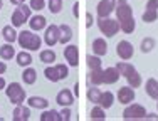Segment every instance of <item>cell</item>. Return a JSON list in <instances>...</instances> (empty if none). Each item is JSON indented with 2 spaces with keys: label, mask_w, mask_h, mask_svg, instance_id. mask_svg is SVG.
<instances>
[{
  "label": "cell",
  "mask_w": 158,
  "mask_h": 121,
  "mask_svg": "<svg viewBox=\"0 0 158 121\" xmlns=\"http://www.w3.org/2000/svg\"><path fill=\"white\" fill-rule=\"evenodd\" d=\"M114 12H116V17H118V22H119V29L125 34H133L135 29H136V22H135L131 7L126 2H119L116 5Z\"/></svg>",
  "instance_id": "1"
},
{
  "label": "cell",
  "mask_w": 158,
  "mask_h": 121,
  "mask_svg": "<svg viewBox=\"0 0 158 121\" xmlns=\"http://www.w3.org/2000/svg\"><path fill=\"white\" fill-rule=\"evenodd\" d=\"M17 42L24 51H39L42 45L40 35L34 34V30H22L17 35Z\"/></svg>",
  "instance_id": "2"
},
{
  "label": "cell",
  "mask_w": 158,
  "mask_h": 121,
  "mask_svg": "<svg viewBox=\"0 0 158 121\" xmlns=\"http://www.w3.org/2000/svg\"><path fill=\"white\" fill-rule=\"evenodd\" d=\"M5 94L10 99V103L15 104V106L22 104L25 101V89L22 88L19 82H10V84L5 88Z\"/></svg>",
  "instance_id": "3"
},
{
  "label": "cell",
  "mask_w": 158,
  "mask_h": 121,
  "mask_svg": "<svg viewBox=\"0 0 158 121\" xmlns=\"http://www.w3.org/2000/svg\"><path fill=\"white\" fill-rule=\"evenodd\" d=\"M98 29L101 30V34L106 37H113L119 32V22L114 20V19H110V17H104V19H99L98 20Z\"/></svg>",
  "instance_id": "4"
},
{
  "label": "cell",
  "mask_w": 158,
  "mask_h": 121,
  "mask_svg": "<svg viewBox=\"0 0 158 121\" xmlns=\"http://www.w3.org/2000/svg\"><path fill=\"white\" fill-rule=\"evenodd\" d=\"M146 109L141 104H126L123 111V119H145Z\"/></svg>",
  "instance_id": "5"
},
{
  "label": "cell",
  "mask_w": 158,
  "mask_h": 121,
  "mask_svg": "<svg viewBox=\"0 0 158 121\" xmlns=\"http://www.w3.org/2000/svg\"><path fill=\"white\" fill-rule=\"evenodd\" d=\"M59 37H61L59 25H56V24L47 25L46 32H44V42H46L49 47H54L56 44H59Z\"/></svg>",
  "instance_id": "6"
},
{
  "label": "cell",
  "mask_w": 158,
  "mask_h": 121,
  "mask_svg": "<svg viewBox=\"0 0 158 121\" xmlns=\"http://www.w3.org/2000/svg\"><path fill=\"white\" fill-rule=\"evenodd\" d=\"M116 54H118L119 59L123 60H130L133 57L135 54V47L131 42H128V40H119L118 44H116Z\"/></svg>",
  "instance_id": "7"
},
{
  "label": "cell",
  "mask_w": 158,
  "mask_h": 121,
  "mask_svg": "<svg viewBox=\"0 0 158 121\" xmlns=\"http://www.w3.org/2000/svg\"><path fill=\"white\" fill-rule=\"evenodd\" d=\"M64 57H66V62L67 66L71 67H77L79 66V49L77 45H66V49H64Z\"/></svg>",
  "instance_id": "8"
},
{
  "label": "cell",
  "mask_w": 158,
  "mask_h": 121,
  "mask_svg": "<svg viewBox=\"0 0 158 121\" xmlns=\"http://www.w3.org/2000/svg\"><path fill=\"white\" fill-rule=\"evenodd\" d=\"M114 9H116V0H101L96 7V14L99 19H104V17H110Z\"/></svg>",
  "instance_id": "9"
},
{
  "label": "cell",
  "mask_w": 158,
  "mask_h": 121,
  "mask_svg": "<svg viewBox=\"0 0 158 121\" xmlns=\"http://www.w3.org/2000/svg\"><path fill=\"white\" fill-rule=\"evenodd\" d=\"M118 101L121 104H130L135 101V89L131 86H123L118 91Z\"/></svg>",
  "instance_id": "10"
},
{
  "label": "cell",
  "mask_w": 158,
  "mask_h": 121,
  "mask_svg": "<svg viewBox=\"0 0 158 121\" xmlns=\"http://www.w3.org/2000/svg\"><path fill=\"white\" fill-rule=\"evenodd\" d=\"M29 25H31V30L34 32H39V30H44L47 27V19L44 17V15H32L31 19H29Z\"/></svg>",
  "instance_id": "11"
},
{
  "label": "cell",
  "mask_w": 158,
  "mask_h": 121,
  "mask_svg": "<svg viewBox=\"0 0 158 121\" xmlns=\"http://www.w3.org/2000/svg\"><path fill=\"white\" fill-rule=\"evenodd\" d=\"M56 103L61 104V106H69L74 103V94L71 93L69 89H61L57 93V96H56Z\"/></svg>",
  "instance_id": "12"
},
{
  "label": "cell",
  "mask_w": 158,
  "mask_h": 121,
  "mask_svg": "<svg viewBox=\"0 0 158 121\" xmlns=\"http://www.w3.org/2000/svg\"><path fill=\"white\" fill-rule=\"evenodd\" d=\"M12 119L14 121H27V119H31V109L25 108L24 104H17L15 109H14Z\"/></svg>",
  "instance_id": "13"
},
{
  "label": "cell",
  "mask_w": 158,
  "mask_h": 121,
  "mask_svg": "<svg viewBox=\"0 0 158 121\" xmlns=\"http://www.w3.org/2000/svg\"><path fill=\"white\" fill-rule=\"evenodd\" d=\"M93 54H96V56H106L108 54V44H106V40L103 39V37H98V39L93 40Z\"/></svg>",
  "instance_id": "14"
},
{
  "label": "cell",
  "mask_w": 158,
  "mask_h": 121,
  "mask_svg": "<svg viewBox=\"0 0 158 121\" xmlns=\"http://www.w3.org/2000/svg\"><path fill=\"white\" fill-rule=\"evenodd\" d=\"M119 76L121 74L116 67H108V69H104V74H103V84H114L119 79Z\"/></svg>",
  "instance_id": "15"
},
{
  "label": "cell",
  "mask_w": 158,
  "mask_h": 121,
  "mask_svg": "<svg viewBox=\"0 0 158 121\" xmlns=\"http://www.w3.org/2000/svg\"><path fill=\"white\" fill-rule=\"evenodd\" d=\"M27 20H29V17H27V15H25L24 12H22L19 7L12 12V17H10V22H12L14 27H22V25H24Z\"/></svg>",
  "instance_id": "16"
},
{
  "label": "cell",
  "mask_w": 158,
  "mask_h": 121,
  "mask_svg": "<svg viewBox=\"0 0 158 121\" xmlns=\"http://www.w3.org/2000/svg\"><path fill=\"white\" fill-rule=\"evenodd\" d=\"M22 81L25 82V84H34V82L37 81V73H35V69L31 66H27V67H24V71H22Z\"/></svg>",
  "instance_id": "17"
},
{
  "label": "cell",
  "mask_w": 158,
  "mask_h": 121,
  "mask_svg": "<svg viewBox=\"0 0 158 121\" xmlns=\"http://www.w3.org/2000/svg\"><path fill=\"white\" fill-rule=\"evenodd\" d=\"M15 60L20 67H27L32 64V56H31V51H20L15 54Z\"/></svg>",
  "instance_id": "18"
},
{
  "label": "cell",
  "mask_w": 158,
  "mask_h": 121,
  "mask_svg": "<svg viewBox=\"0 0 158 121\" xmlns=\"http://www.w3.org/2000/svg\"><path fill=\"white\" fill-rule=\"evenodd\" d=\"M145 91L152 99H158V81L153 77H150L145 84Z\"/></svg>",
  "instance_id": "19"
},
{
  "label": "cell",
  "mask_w": 158,
  "mask_h": 121,
  "mask_svg": "<svg viewBox=\"0 0 158 121\" xmlns=\"http://www.w3.org/2000/svg\"><path fill=\"white\" fill-rule=\"evenodd\" d=\"M27 104L31 108H35V109H47L49 106V101L46 98H39V96H31L27 99Z\"/></svg>",
  "instance_id": "20"
},
{
  "label": "cell",
  "mask_w": 158,
  "mask_h": 121,
  "mask_svg": "<svg viewBox=\"0 0 158 121\" xmlns=\"http://www.w3.org/2000/svg\"><path fill=\"white\" fill-rule=\"evenodd\" d=\"M17 35H19V34L15 32V27H14V25H5V27L2 29V37H3V39H5L9 44H14V42H15V40H17Z\"/></svg>",
  "instance_id": "21"
},
{
  "label": "cell",
  "mask_w": 158,
  "mask_h": 121,
  "mask_svg": "<svg viewBox=\"0 0 158 121\" xmlns=\"http://www.w3.org/2000/svg\"><path fill=\"white\" fill-rule=\"evenodd\" d=\"M113 103H114V94L111 93V91H106V93H101V98L99 101H98V104L103 106L104 109H110Z\"/></svg>",
  "instance_id": "22"
},
{
  "label": "cell",
  "mask_w": 158,
  "mask_h": 121,
  "mask_svg": "<svg viewBox=\"0 0 158 121\" xmlns=\"http://www.w3.org/2000/svg\"><path fill=\"white\" fill-rule=\"evenodd\" d=\"M59 30H61V37H59V44H67L71 39H73V29L67 24L59 25Z\"/></svg>",
  "instance_id": "23"
},
{
  "label": "cell",
  "mask_w": 158,
  "mask_h": 121,
  "mask_svg": "<svg viewBox=\"0 0 158 121\" xmlns=\"http://www.w3.org/2000/svg\"><path fill=\"white\" fill-rule=\"evenodd\" d=\"M0 57L3 60H10L12 57H15V49H14L12 44H3L2 47H0Z\"/></svg>",
  "instance_id": "24"
},
{
  "label": "cell",
  "mask_w": 158,
  "mask_h": 121,
  "mask_svg": "<svg viewBox=\"0 0 158 121\" xmlns=\"http://www.w3.org/2000/svg\"><path fill=\"white\" fill-rule=\"evenodd\" d=\"M103 74H104V69H93L91 73H89V82H91L93 86H99L103 84Z\"/></svg>",
  "instance_id": "25"
},
{
  "label": "cell",
  "mask_w": 158,
  "mask_h": 121,
  "mask_svg": "<svg viewBox=\"0 0 158 121\" xmlns=\"http://www.w3.org/2000/svg\"><path fill=\"white\" fill-rule=\"evenodd\" d=\"M39 57H40V62L52 64V62H56V52L52 51V49H42L40 54H39Z\"/></svg>",
  "instance_id": "26"
},
{
  "label": "cell",
  "mask_w": 158,
  "mask_h": 121,
  "mask_svg": "<svg viewBox=\"0 0 158 121\" xmlns=\"http://www.w3.org/2000/svg\"><path fill=\"white\" fill-rule=\"evenodd\" d=\"M40 121H62L61 119V113L54 111V109H46L42 115L39 116Z\"/></svg>",
  "instance_id": "27"
},
{
  "label": "cell",
  "mask_w": 158,
  "mask_h": 121,
  "mask_svg": "<svg viewBox=\"0 0 158 121\" xmlns=\"http://www.w3.org/2000/svg\"><path fill=\"white\" fill-rule=\"evenodd\" d=\"M89 118L91 119H98V121H103L104 118H106V115H104V108L99 104L93 106V109L89 111Z\"/></svg>",
  "instance_id": "28"
},
{
  "label": "cell",
  "mask_w": 158,
  "mask_h": 121,
  "mask_svg": "<svg viewBox=\"0 0 158 121\" xmlns=\"http://www.w3.org/2000/svg\"><path fill=\"white\" fill-rule=\"evenodd\" d=\"M126 81H128V86H131L133 89H136V88H140L141 86V76L138 74V71H135V73H131L130 76L126 77Z\"/></svg>",
  "instance_id": "29"
},
{
  "label": "cell",
  "mask_w": 158,
  "mask_h": 121,
  "mask_svg": "<svg viewBox=\"0 0 158 121\" xmlns=\"http://www.w3.org/2000/svg\"><path fill=\"white\" fill-rule=\"evenodd\" d=\"M44 76H46L49 81H52V82L61 81V77H59V74H57V69H56V66H47L46 69H44Z\"/></svg>",
  "instance_id": "30"
},
{
  "label": "cell",
  "mask_w": 158,
  "mask_h": 121,
  "mask_svg": "<svg viewBox=\"0 0 158 121\" xmlns=\"http://www.w3.org/2000/svg\"><path fill=\"white\" fill-rule=\"evenodd\" d=\"M116 69L119 71V74H121V76H125V77H128L131 73L136 71L131 64H128V62H118V64H116Z\"/></svg>",
  "instance_id": "31"
},
{
  "label": "cell",
  "mask_w": 158,
  "mask_h": 121,
  "mask_svg": "<svg viewBox=\"0 0 158 121\" xmlns=\"http://www.w3.org/2000/svg\"><path fill=\"white\" fill-rule=\"evenodd\" d=\"M143 22H146V24H152V22H156L158 19V10H150V9H145V12L141 15Z\"/></svg>",
  "instance_id": "32"
},
{
  "label": "cell",
  "mask_w": 158,
  "mask_h": 121,
  "mask_svg": "<svg viewBox=\"0 0 158 121\" xmlns=\"http://www.w3.org/2000/svg\"><path fill=\"white\" fill-rule=\"evenodd\" d=\"M140 49L143 52H152L153 49H155V39L153 37H145V39L141 40V45H140Z\"/></svg>",
  "instance_id": "33"
},
{
  "label": "cell",
  "mask_w": 158,
  "mask_h": 121,
  "mask_svg": "<svg viewBox=\"0 0 158 121\" xmlns=\"http://www.w3.org/2000/svg\"><path fill=\"white\" fill-rule=\"evenodd\" d=\"M86 62H88V67H89V69H99V67H101V59H99V56H91V54H89L88 56V57H86Z\"/></svg>",
  "instance_id": "34"
},
{
  "label": "cell",
  "mask_w": 158,
  "mask_h": 121,
  "mask_svg": "<svg viewBox=\"0 0 158 121\" xmlns=\"http://www.w3.org/2000/svg\"><path fill=\"white\" fill-rule=\"evenodd\" d=\"M88 99L91 101V103H96L98 104V101H99V98H101V91L98 89V86H93V88H89L88 89Z\"/></svg>",
  "instance_id": "35"
},
{
  "label": "cell",
  "mask_w": 158,
  "mask_h": 121,
  "mask_svg": "<svg viewBox=\"0 0 158 121\" xmlns=\"http://www.w3.org/2000/svg\"><path fill=\"white\" fill-rule=\"evenodd\" d=\"M47 9L51 14H59L62 10V0H47Z\"/></svg>",
  "instance_id": "36"
},
{
  "label": "cell",
  "mask_w": 158,
  "mask_h": 121,
  "mask_svg": "<svg viewBox=\"0 0 158 121\" xmlns=\"http://www.w3.org/2000/svg\"><path fill=\"white\" fill-rule=\"evenodd\" d=\"M56 69H57V74H59V77H61V81L69 76V67H67V64H56Z\"/></svg>",
  "instance_id": "37"
},
{
  "label": "cell",
  "mask_w": 158,
  "mask_h": 121,
  "mask_svg": "<svg viewBox=\"0 0 158 121\" xmlns=\"http://www.w3.org/2000/svg\"><path fill=\"white\" fill-rule=\"evenodd\" d=\"M29 5H31L32 10H37V12H39V10H42L44 7H46V0H31Z\"/></svg>",
  "instance_id": "38"
},
{
  "label": "cell",
  "mask_w": 158,
  "mask_h": 121,
  "mask_svg": "<svg viewBox=\"0 0 158 121\" xmlns=\"http://www.w3.org/2000/svg\"><path fill=\"white\" fill-rule=\"evenodd\" d=\"M61 119H62V121H69V119H71V109H69V106H62Z\"/></svg>",
  "instance_id": "39"
},
{
  "label": "cell",
  "mask_w": 158,
  "mask_h": 121,
  "mask_svg": "<svg viewBox=\"0 0 158 121\" xmlns=\"http://www.w3.org/2000/svg\"><path fill=\"white\" fill-rule=\"evenodd\" d=\"M145 9L158 10V0H148V2H146V7H145Z\"/></svg>",
  "instance_id": "40"
},
{
  "label": "cell",
  "mask_w": 158,
  "mask_h": 121,
  "mask_svg": "<svg viewBox=\"0 0 158 121\" xmlns=\"http://www.w3.org/2000/svg\"><path fill=\"white\" fill-rule=\"evenodd\" d=\"M93 22H94V19H93V15L88 12V14H86V27H91Z\"/></svg>",
  "instance_id": "41"
},
{
  "label": "cell",
  "mask_w": 158,
  "mask_h": 121,
  "mask_svg": "<svg viewBox=\"0 0 158 121\" xmlns=\"http://www.w3.org/2000/svg\"><path fill=\"white\" fill-rule=\"evenodd\" d=\"M5 71H7V64L5 62H0V76L5 73Z\"/></svg>",
  "instance_id": "42"
},
{
  "label": "cell",
  "mask_w": 158,
  "mask_h": 121,
  "mask_svg": "<svg viewBox=\"0 0 158 121\" xmlns=\"http://www.w3.org/2000/svg\"><path fill=\"white\" fill-rule=\"evenodd\" d=\"M74 17H79V2L74 3Z\"/></svg>",
  "instance_id": "43"
},
{
  "label": "cell",
  "mask_w": 158,
  "mask_h": 121,
  "mask_svg": "<svg viewBox=\"0 0 158 121\" xmlns=\"http://www.w3.org/2000/svg\"><path fill=\"white\" fill-rule=\"evenodd\" d=\"M145 119H155V121H158V116H156V115H153V113H150V115H146V116H145Z\"/></svg>",
  "instance_id": "44"
},
{
  "label": "cell",
  "mask_w": 158,
  "mask_h": 121,
  "mask_svg": "<svg viewBox=\"0 0 158 121\" xmlns=\"http://www.w3.org/2000/svg\"><path fill=\"white\" fill-rule=\"evenodd\" d=\"M7 88V82H5V79L0 76V89H5Z\"/></svg>",
  "instance_id": "45"
},
{
  "label": "cell",
  "mask_w": 158,
  "mask_h": 121,
  "mask_svg": "<svg viewBox=\"0 0 158 121\" xmlns=\"http://www.w3.org/2000/svg\"><path fill=\"white\" fill-rule=\"evenodd\" d=\"M25 0H10V3H14V5H20V3H24Z\"/></svg>",
  "instance_id": "46"
},
{
  "label": "cell",
  "mask_w": 158,
  "mask_h": 121,
  "mask_svg": "<svg viewBox=\"0 0 158 121\" xmlns=\"http://www.w3.org/2000/svg\"><path fill=\"white\" fill-rule=\"evenodd\" d=\"M74 96H79V82H76V86H74Z\"/></svg>",
  "instance_id": "47"
},
{
  "label": "cell",
  "mask_w": 158,
  "mask_h": 121,
  "mask_svg": "<svg viewBox=\"0 0 158 121\" xmlns=\"http://www.w3.org/2000/svg\"><path fill=\"white\" fill-rule=\"evenodd\" d=\"M2 7H3V0H0V9H2Z\"/></svg>",
  "instance_id": "48"
},
{
  "label": "cell",
  "mask_w": 158,
  "mask_h": 121,
  "mask_svg": "<svg viewBox=\"0 0 158 121\" xmlns=\"http://www.w3.org/2000/svg\"><path fill=\"white\" fill-rule=\"evenodd\" d=\"M0 37H2V29H0Z\"/></svg>",
  "instance_id": "49"
},
{
  "label": "cell",
  "mask_w": 158,
  "mask_h": 121,
  "mask_svg": "<svg viewBox=\"0 0 158 121\" xmlns=\"http://www.w3.org/2000/svg\"><path fill=\"white\" fill-rule=\"evenodd\" d=\"M119 2H126V0H119Z\"/></svg>",
  "instance_id": "50"
},
{
  "label": "cell",
  "mask_w": 158,
  "mask_h": 121,
  "mask_svg": "<svg viewBox=\"0 0 158 121\" xmlns=\"http://www.w3.org/2000/svg\"><path fill=\"white\" fill-rule=\"evenodd\" d=\"M156 101H158V99H156ZM156 108H158V103H156Z\"/></svg>",
  "instance_id": "51"
}]
</instances>
